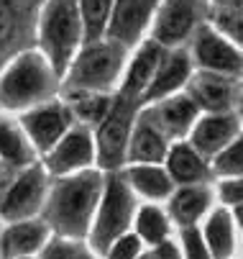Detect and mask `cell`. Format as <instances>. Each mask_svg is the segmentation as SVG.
I'll return each mask as SVG.
<instances>
[{
  "instance_id": "1",
  "label": "cell",
  "mask_w": 243,
  "mask_h": 259,
  "mask_svg": "<svg viewBox=\"0 0 243 259\" xmlns=\"http://www.w3.org/2000/svg\"><path fill=\"white\" fill-rule=\"evenodd\" d=\"M100 198V175L85 172L77 177L62 180L49 195L46 224L64 236H82L90 226V218Z\"/></svg>"
},
{
  "instance_id": "2",
  "label": "cell",
  "mask_w": 243,
  "mask_h": 259,
  "mask_svg": "<svg viewBox=\"0 0 243 259\" xmlns=\"http://www.w3.org/2000/svg\"><path fill=\"white\" fill-rule=\"evenodd\" d=\"M82 41V18L77 0H49L41 21V44L46 49L54 75L69 67Z\"/></svg>"
},
{
  "instance_id": "3",
  "label": "cell",
  "mask_w": 243,
  "mask_h": 259,
  "mask_svg": "<svg viewBox=\"0 0 243 259\" xmlns=\"http://www.w3.org/2000/svg\"><path fill=\"white\" fill-rule=\"evenodd\" d=\"M54 69L39 54H23L0 80V103L8 108H23L39 103L51 93Z\"/></svg>"
},
{
  "instance_id": "4",
  "label": "cell",
  "mask_w": 243,
  "mask_h": 259,
  "mask_svg": "<svg viewBox=\"0 0 243 259\" xmlns=\"http://www.w3.org/2000/svg\"><path fill=\"white\" fill-rule=\"evenodd\" d=\"M118 69H120L118 44L115 41H110V44L92 41L77 57L72 72H69V88H72V93H77V90H87V93L105 90L118 77Z\"/></svg>"
},
{
  "instance_id": "5",
  "label": "cell",
  "mask_w": 243,
  "mask_h": 259,
  "mask_svg": "<svg viewBox=\"0 0 243 259\" xmlns=\"http://www.w3.org/2000/svg\"><path fill=\"white\" fill-rule=\"evenodd\" d=\"M131 213H133V198L128 193V185L120 177H110L92 226V246L97 251H108L110 244L128 229Z\"/></svg>"
},
{
  "instance_id": "6",
  "label": "cell",
  "mask_w": 243,
  "mask_h": 259,
  "mask_svg": "<svg viewBox=\"0 0 243 259\" xmlns=\"http://www.w3.org/2000/svg\"><path fill=\"white\" fill-rule=\"evenodd\" d=\"M128 131H131V100L120 98L100 121V134H97V159L102 167H118L126 154L128 144Z\"/></svg>"
},
{
  "instance_id": "7",
  "label": "cell",
  "mask_w": 243,
  "mask_h": 259,
  "mask_svg": "<svg viewBox=\"0 0 243 259\" xmlns=\"http://www.w3.org/2000/svg\"><path fill=\"white\" fill-rule=\"evenodd\" d=\"M159 0H113L110 18H108V36L115 44H133L138 33L144 31L151 11L156 8Z\"/></svg>"
},
{
  "instance_id": "8",
  "label": "cell",
  "mask_w": 243,
  "mask_h": 259,
  "mask_svg": "<svg viewBox=\"0 0 243 259\" xmlns=\"http://www.w3.org/2000/svg\"><path fill=\"white\" fill-rule=\"evenodd\" d=\"M44 172L39 167H31L28 172H23L16 185L6 193L3 203H0V210H3L6 218L16 221V218H26L31 213H36V208L41 205L44 198Z\"/></svg>"
},
{
  "instance_id": "9",
  "label": "cell",
  "mask_w": 243,
  "mask_h": 259,
  "mask_svg": "<svg viewBox=\"0 0 243 259\" xmlns=\"http://www.w3.org/2000/svg\"><path fill=\"white\" fill-rule=\"evenodd\" d=\"M69 118L72 116H69V110L64 105H44L39 110H33V113H28L23 118V126H26L31 141L41 152H49L69 128Z\"/></svg>"
},
{
  "instance_id": "10",
  "label": "cell",
  "mask_w": 243,
  "mask_h": 259,
  "mask_svg": "<svg viewBox=\"0 0 243 259\" xmlns=\"http://www.w3.org/2000/svg\"><path fill=\"white\" fill-rule=\"evenodd\" d=\"M54 146L56 149L49 154V169L56 172V175L80 169V167L90 164V159H92V141H90V134L85 128L69 131Z\"/></svg>"
},
{
  "instance_id": "11",
  "label": "cell",
  "mask_w": 243,
  "mask_h": 259,
  "mask_svg": "<svg viewBox=\"0 0 243 259\" xmlns=\"http://www.w3.org/2000/svg\"><path fill=\"white\" fill-rule=\"evenodd\" d=\"M195 23V0H166L156 23V39L161 44H177Z\"/></svg>"
},
{
  "instance_id": "12",
  "label": "cell",
  "mask_w": 243,
  "mask_h": 259,
  "mask_svg": "<svg viewBox=\"0 0 243 259\" xmlns=\"http://www.w3.org/2000/svg\"><path fill=\"white\" fill-rule=\"evenodd\" d=\"M197 59L202 67L213 72H225V75H235L243 69V59L235 49H230L223 39H218L215 33L202 31L197 39Z\"/></svg>"
},
{
  "instance_id": "13",
  "label": "cell",
  "mask_w": 243,
  "mask_h": 259,
  "mask_svg": "<svg viewBox=\"0 0 243 259\" xmlns=\"http://www.w3.org/2000/svg\"><path fill=\"white\" fill-rule=\"evenodd\" d=\"M161 62V47L159 44H146L141 52H138V57L133 59L131 69H128V80L123 85V98H138L151 82L154 72Z\"/></svg>"
},
{
  "instance_id": "14",
  "label": "cell",
  "mask_w": 243,
  "mask_h": 259,
  "mask_svg": "<svg viewBox=\"0 0 243 259\" xmlns=\"http://www.w3.org/2000/svg\"><path fill=\"white\" fill-rule=\"evenodd\" d=\"M190 75V62L185 54H171L169 59L159 62L156 72H154V77L146 88V98L149 100H156L171 90H177Z\"/></svg>"
},
{
  "instance_id": "15",
  "label": "cell",
  "mask_w": 243,
  "mask_h": 259,
  "mask_svg": "<svg viewBox=\"0 0 243 259\" xmlns=\"http://www.w3.org/2000/svg\"><path fill=\"white\" fill-rule=\"evenodd\" d=\"M46 236L44 224H18L6 231L3 236V254L6 256H26L31 251H36Z\"/></svg>"
},
{
  "instance_id": "16",
  "label": "cell",
  "mask_w": 243,
  "mask_h": 259,
  "mask_svg": "<svg viewBox=\"0 0 243 259\" xmlns=\"http://www.w3.org/2000/svg\"><path fill=\"white\" fill-rule=\"evenodd\" d=\"M233 131H235V123L230 118L213 116V118H207V121H202L197 126V131H195V146H197L200 152H205V154H213V152H218L220 146L233 136Z\"/></svg>"
},
{
  "instance_id": "17",
  "label": "cell",
  "mask_w": 243,
  "mask_h": 259,
  "mask_svg": "<svg viewBox=\"0 0 243 259\" xmlns=\"http://www.w3.org/2000/svg\"><path fill=\"white\" fill-rule=\"evenodd\" d=\"M80 18H82V36L85 41H97L108 26L113 0H77Z\"/></svg>"
},
{
  "instance_id": "18",
  "label": "cell",
  "mask_w": 243,
  "mask_h": 259,
  "mask_svg": "<svg viewBox=\"0 0 243 259\" xmlns=\"http://www.w3.org/2000/svg\"><path fill=\"white\" fill-rule=\"evenodd\" d=\"M131 157L136 162H159L164 157V139L149 123H141L131 139Z\"/></svg>"
},
{
  "instance_id": "19",
  "label": "cell",
  "mask_w": 243,
  "mask_h": 259,
  "mask_svg": "<svg viewBox=\"0 0 243 259\" xmlns=\"http://www.w3.org/2000/svg\"><path fill=\"white\" fill-rule=\"evenodd\" d=\"M195 98L210 110H223L230 100V88L218 77H197L192 85Z\"/></svg>"
},
{
  "instance_id": "20",
  "label": "cell",
  "mask_w": 243,
  "mask_h": 259,
  "mask_svg": "<svg viewBox=\"0 0 243 259\" xmlns=\"http://www.w3.org/2000/svg\"><path fill=\"white\" fill-rule=\"evenodd\" d=\"M0 157L11 164H26L31 159V152L23 136L18 134V128L3 118H0Z\"/></svg>"
},
{
  "instance_id": "21",
  "label": "cell",
  "mask_w": 243,
  "mask_h": 259,
  "mask_svg": "<svg viewBox=\"0 0 243 259\" xmlns=\"http://www.w3.org/2000/svg\"><path fill=\"white\" fill-rule=\"evenodd\" d=\"M131 182H133L136 190H141L149 198H161L171 188L169 177L156 167H133L131 169Z\"/></svg>"
},
{
  "instance_id": "22",
  "label": "cell",
  "mask_w": 243,
  "mask_h": 259,
  "mask_svg": "<svg viewBox=\"0 0 243 259\" xmlns=\"http://www.w3.org/2000/svg\"><path fill=\"white\" fill-rule=\"evenodd\" d=\"M161 118V126L169 128V131H185L190 126V121L195 118V103L187 100V98H177V100H169L166 105L159 108V113Z\"/></svg>"
},
{
  "instance_id": "23",
  "label": "cell",
  "mask_w": 243,
  "mask_h": 259,
  "mask_svg": "<svg viewBox=\"0 0 243 259\" xmlns=\"http://www.w3.org/2000/svg\"><path fill=\"white\" fill-rule=\"evenodd\" d=\"M169 169H171V175H174L179 182H192V180L202 177V172H205V167L197 159V154L192 149H187V146H177V149L171 152Z\"/></svg>"
},
{
  "instance_id": "24",
  "label": "cell",
  "mask_w": 243,
  "mask_h": 259,
  "mask_svg": "<svg viewBox=\"0 0 243 259\" xmlns=\"http://www.w3.org/2000/svg\"><path fill=\"white\" fill-rule=\"evenodd\" d=\"M75 110H77L80 118L97 123V121L105 118V113L110 110V103H108L105 95L87 93V90H77V93H75Z\"/></svg>"
},
{
  "instance_id": "25",
  "label": "cell",
  "mask_w": 243,
  "mask_h": 259,
  "mask_svg": "<svg viewBox=\"0 0 243 259\" xmlns=\"http://www.w3.org/2000/svg\"><path fill=\"white\" fill-rule=\"evenodd\" d=\"M207 241H210V249L215 256H228L233 249V236H230V224L225 213H215L207 224Z\"/></svg>"
},
{
  "instance_id": "26",
  "label": "cell",
  "mask_w": 243,
  "mask_h": 259,
  "mask_svg": "<svg viewBox=\"0 0 243 259\" xmlns=\"http://www.w3.org/2000/svg\"><path fill=\"white\" fill-rule=\"evenodd\" d=\"M207 205V195L202 190H182L174 203H171V210H174V215L182 221V224H192V221L205 210Z\"/></svg>"
},
{
  "instance_id": "27",
  "label": "cell",
  "mask_w": 243,
  "mask_h": 259,
  "mask_svg": "<svg viewBox=\"0 0 243 259\" xmlns=\"http://www.w3.org/2000/svg\"><path fill=\"white\" fill-rule=\"evenodd\" d=\"M136 226H138V234H141L144 239H149V241H161L164 234H166V221L156 208H144L141 213H138Z\"/></svg>"
},
{
  "instance_id": "28",
  "label": "cell",
  "mask_w": 243,
  "mask_h": 259,
  "mask_svg": "<svg viewBox=\"0 0 243 259\" xmlns=\"http://www.w3.org/2000/svg\"><path fill=\"white\" fill-rule=\"evenodd\" d=\"M41 259H92V254L85 246L72 244V241H54L46 246Z\"/></svg>"
},
{
  "instance_id": "29",
  "label": "cell",
  "mask_w": 243,
  "mask_h": 259,
  "mask_svg": "<svg viewBox=\"0 0 243 259\" xmlns=\"http://www.w3.org/2000/svg\"><path fill=\"white\" fill-rule=\"evenodd\" d=\"M218 169L225 175H243V141L233 144L230 149L218 159Z\"/></svg>"
},
{
  "instance_id": "30",
  "label": "cell",
  "mask_w": 243,
  "mask_h": 259,
  "mask_svg": "<svg viewBox=\"0 0 243 259\" xmlns=\"http://www.w3.org/2000/svg\"><path fill=\"white\" fill-rule=\"evenodd\" d=\"M110 259H136L138 254V239L136 236H118L110 244Z\"/></svg>"
},
{
  "instance_id": "31",
  "label": "cell",
  "mask_w": 243,
  "mask_h": 259,
  "mask_svg": "<svg viewBox=\"0 0 243 259\" xmlns=\"http://www.w3.org/2000/svg\"><path fill=\"white\" fill-rule=\"evenodd\" d=\"M218 23L223 31H228L233 39L243 44V13H218Z\"/></svg>"
},
{
  "instance_id": "32",
  "label": "cell",
  "mask_w": 243,
  "mask_h": 259,
  "mask_svg": "<svg viewBox=\"0 0 243 259\" xmlns=\"http://www.w3.org/2000/svg\"><path fill=\"white\" fill-rule=\"evenodd\" d=\"M185 244H187V256L190 259H210V254H207V249H205V244H202V239L195 229L185 231Z\"/></svg>"
},
{
  "instance_id": "33",
  "label": "cell",
  "mask_w": 243,
  "mask_h": 259,
  "mask_svg": "<svg viewBox=\"0 0 243 259\" xmlns=\"http://www.w3.org/2000/svg\"><path fill=\"white\" fill-rule=\"evenodd\" d=\"M11 28H13V11L6 0H0V41L8 39Z\"/></svg>"
},
{
  "instance_id": "34",
  "label": "cell",
  "mask_w": 243,
  "mask_h": 259,
  "mask_svg": "<svg viewBox=\"0 0 243 259\" xmlns=\"http://www.w3.org/2000/svg\"><path fill=\"white\" fill-rule=\"evenodd\" d=\"M223 198H225L228 203H243V180L225 182V185H223Z\"/></svg>"
},
{
  "instance_id": "35",
  "label": "cell",
  "mask_w": 243,
  "mask_h": 259,
  "mask_svg": "<svg viewBox=\"0 0 243 259\" xmlns=\"http://www.w3.org/2000/svg\"><path fill=\"white\" fill-rule=\"evenodd\" d=\"M154 256H156V259H177L179 254H177V249H174V246H171L169 241H161Z\"/></svg>"
},
{
  "instance_id": "36",
  "label": "cell",
  "mask_w": 243,
  "mask_h": 259,
  "mask_svg": "<svg viewBox=\"0 0 243 259\" xmlns=\"http://www.w3.org/2000/svg\"><path fill=\"white\" fill-rule=\"evenodd\" d=\"M138 259H156V256H151V254H146V256H138Z\"/></svg>"
},
{
  "instance_id": "37",
  "label": "cell",
  "mask_w": 243,
  "mask_h": 259,
  "mask_svg": "<svg viewBox=\"0 0 243 259\" xmlns=\"http://www.w3.org/2000/svg\"><path fill=\"white\" fill-rule=\"evenodd\" d=\"M0 182H3V172H0Z\"/></svg>"
}]
</instances>
